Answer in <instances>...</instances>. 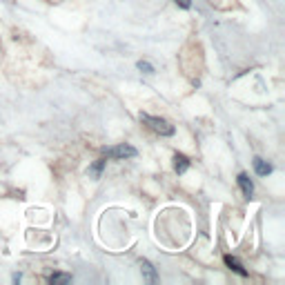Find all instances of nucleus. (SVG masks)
Listing matches in <instances>:
<instances>
[{"label": "nucleus", "instance_id": "nucleus-1", "mask_svg": "<svg viewBox=\"0 0 285 285\" xmlns=\"http://www.w3.org/2000/svg\"><path fill=\"white\" fill-rule=\"evenodd\" d=\"M141 120L145 125H149L156 134L160 136H174V125H170L165 118H158V116H152V114H143L141 111Z\"/></svg>", "mask_w": 285, "mask_h": 285}, {"label": "nucleus", "instance_id": "nucleus-2", "mask_svg": "<svg viewBox=\"0 0 285 285\" xmlns=\"http://www.w3.org/2000/svg\"><path fill=\"white\" fill-rule=\"evenodd\" d=\"M138 152L136 147H132V145L123 143V145H114V147H105L103 149V156L105 158H114V160H123V158H134Z\"/></svg>", "mask_w": 285, "mask_h": 285}, {"label": "nucleus", "instance_id": "nucleus-3", "mask_svg": "<svg viewBox=\"0 0 285 285\" xmlns=\"http://www.w3.org/2000/svg\"><path fill=\"white\" fill-rule=\"evenodd\" d=\"M138 265H141V272L145 274V278H147L149 283H156V281H158V274H156L154 265L149 263L147 259H138Z\"/></svg>", "mask_w": 285, "mask_h": 285}, {"label": "nucleus", "instance_id": "nucleus-4", "mask_svg": "<svg viewBox=\"0 0 285 285\" xmlns=\"http://www.w3.org/2000/svg\"><path fill=\"white\" fill-rule=\"evenodd\" d=\"M236 181H238V187H241L243 196H245V198L252 196V194H254V183L250 181V176H248V174H238Z\"/></svg>", "mask_w": 285, "mask_h": 285}, {"label": "nucleus", "instance_id": "nucleus-5", "mask_svg": "<svg viewBox=\"0 0 285 285\" xmlns=\"http://www.w3.org/2000/svg\"><path fill=\"white\" fill-rule=\"evenodd\" d=\"M174 170L178 172V174H183V172L189 170V158L185 154H176L174 156Z\"/></svg>", "mask_w": 285, "mask_h": 285}, {"label": "nucleus", "instance_id": "nucleus-6", "mask_svg": "<svg viewBox=\"0 0 285 285\" xmlns=\"http://www.w3.org/2000/svg\"><path fill=\"white\" fill-rule=\"evenodd\" d=\"M254 170H256V174H259V176L272 174V165H270V163H265V160H263V158H259V156L254 158Z\"/></svg>", "mask_w": 285, "mask_h": 285}, {"label": "nucleus", "instance_id": "nucleus-7", "mask_svg": "<svg viewBox=\"0 0 285 285\" xmlns=\"http://www.w3.org/2000/svg\"><path fill=\"white\" fill-rule=\"evenodd\" d=\"M105 163H107V158H98L96 163H94V165L87 170V174H89V176H94V178H98L100 174H103V167H105Z\"/></svg>", "mask_w": 285, "mask_h": 285}, {"label": "nucleus", "instance_id": "nucleus-8", "mask_svg": "<svg viewBox=\"0 0 285 285\" xmlns=\"http://www.w3.org/2000/svg\"><path fill=\"white\" fill-rule=\"evenodd\" d=\"M225 265H227V267H232L234 272H238V274H241V276H248V272L243 270V265L238 263V261L234 259V256H225Z\"/></svg>", "mask_w": 285, "mask_h": 285}, {"label": "nucleus", "instance_id": "nucleus-9", "mask_svg": "<svg viewBox=\"0 0 285 285\" xmlns=\"http://www.w3.org/2000/svg\"><path fill=\"white\" fill-rule=\"evenodd\" d=\"M71 281V274H63V272H56V274L49 276V283L58 285V283H69Z\"/></svg>", "mask_w": 285, "mask_h": 285}, {"label": "nucleus", "instance_id": "nucleus-10", "mask_svg": "<svg viewBox=\"0 0 285 285\" xmlns=\"http://www.w3.org/2000/svg\"><path fill=\"white\" fill-rule=\"evenodd\" d=\"M136 67H138V69H141V71H145V74H154V67L149 65L147 60H138V63H136Z\"/></svg>", "mask_w": 285, "mask_h": 285}, {"label": "nucleus", "instance_id": "nucleus-11", "mask_svg": "<svg viewBox=\"0 0 285 285\" xmlns=\"http://www.w3.org/2000/svg\"><path fill=\"white\" fill-rule=\"evenodd\" d=\"M176 5L181 9H189V7H192V0H176Z\"/></svg>", "mask_w": 285, "mask_h": 285}]
</instances>
